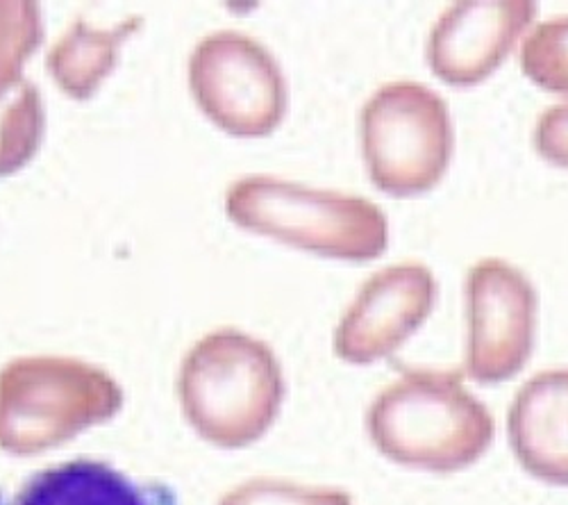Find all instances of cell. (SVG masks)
Wrapping results in <instances>:
<instances>
[{
    "label": "cell",
    "instance_id": "cell-1",
    "mask_svg": "<svg viewBox=\"0 0 568 505\" xmlns=\"http://www.w3.org/2000/svg\"><path fill=\"white\" fill-rule=\"evenodd\" d=\"M371 444L389 463L457 474L478 465L496 440L487 403L459 372L407 370L377 392L364 415Z\"/></svg>",
    "mask_w": 568,
    "mask_h": 505
},
{
    "label": "cell",
    "instance_id": "cell-2",
    "mask_svg": "<svg viewBox=\"0 0 568 505\" xmlns=\"http://www.w3.org/2000/svg\"><path fill=\"white\" fill-rule=\"evenodd\" d=\"M359 144L375 190L396 199L428 194L450 169V108L439 91L418 80L385 82L362 105Z\"/></svg>",
    "mask_w": 568,
    "mask_h": 505
},
{
    "label": "cell",
    "instance_id": "cell-3",
    "mask_svg": "<svg viewBox=\"0 0 568 505\" xmlns=\"http://www.w3.org/2000/svg\"><path fill=\"white\" fill-rule=\"evenodd\" d=\"M236 210L255 231L318 257L371 262L389 246L385 210L359 194L260 178L242 190Z\"/></svg>",
    "mask_w": 568,
    "mask_h": 505
},
{
    "label": "cell",
    "instance_id": "cell-4",
    "mask_svg": "<svg viewBox=\"0 0 568 505\" xmlns=\"http://www.w3.org/2000/svg\"><path fill=\"white\" fill-rule=\"evenodd\" d=\"M284 374L275 353L246 337L212 342L192 362L184 396L201 433L242 446L262 437L280 415Z\"/></svg>",
    "mask_w": 568,
    "mask_h": 505
},
{
    "label": "cell",
    "instance_id": "cell-5",
    "mask_svg": "<svg viewBox=\"0 0 568 505\" xmlns=\"http://www.w3.org/2000/svg\"><path fill=\"white\" fill-rule=\"evenodd\" d=\"M464 378L503 385L526 370L539 331V292L505 257H480L464 279Z\"/></svg>",
    "mask_w": 568,
    "mask_h": 505
},
{
    "label": "cell",
    "instance_id": "cell-6",
    "mask_svg": "<svg viewBox=\"0 0 568 505\" xmlns=\"http://www.w3.org/2000/svg\"><path fill=\"white\" fill-rule=\"evenodd\" d=\"M435 271L418 260H403L371 273L342 312L335 355L355 366L392 357L420 331L437 305Z\"/></svg>",
    "mask_w": 568,
    "mask_h": 505
},
{
    "label": "cell",
    "instance_id": "cell-7",
    "mask_svg": "<svg viewBox=\"0 0 568 505\" xmlns=\"http://www.w3.org/2000/svg\"><path fill=\"white\" fill-rule=\"evenodd\" d=\"M532 0H457L433 23L425 60L453 87L485 82L537 23Z\"/></svg>",
    "mask_w": 568,
    "mask_h": 505
},
{
    "label": "cell",
    "instance_id": "cell-8",
    "mask_svg": "<svg viewBox=\"0 0 568 505\" xmlns=\"http://www.w3.org/2000/svg\"><path fill=\"white\" fill-rule=\"evenodd\" d=\"M507 442L526 474L568 487V366L520 385L507 407Z\"/></svg>",
    "mask_w": 568,
    "mask_h": 505
},
{
    "label": "cell",
    "instance_id": "cell-9",
    "mask_svg": "<svg viewBox=\"0 0 568 505\" xmlns=\"http://www.w3.org/2000/svg\"><path fill=\"white\" fill-rule=\"evenodd\" d=\"M164 492L99 461H71L34 474L10 505H164Z\"/></svg>",
    "mask_w": 568,
    "mask_h": 505
},
{
    "label": "cell",
    "instance_id": "cell-10",
    "mask_svg": "<svg viewBox=\"0 0 568 505\" xmlns=\"http://www.w3.org/2000/svg\"><path fill=\"white\" fill-rule=\"evenodd\" d=\"M518 49L520 71L532 84L568 97V14L535 23Z\"/></svg>",
    "mask_w": 568,
    "mask_h": 505
},
{
    "label": "cell",
    "instance_id": "cell-11",
    "mask_svg": "<svg viewBox=\"0 0 568 505\" xmlns=\"http://www.w3.org/2000/svg\"><path fill=\"white\" fill-rule=\"evenodd\" d=\"M221 505H353V496L339 487L260 478L230 492Z\"/></svg>",
    "mask_w": 568,
    "mask_h": 505
},
{
    "label": "cell",
    "instance_id": "cell-12",
    "mask_svg": "<svg viewBox=\"0 0 568 505\" xmlns=\"http://www.w3.org/2000/svg\"><path fill=\"white\" fill-rule=\"evenodd\" d=\"M532 144L541 160L568 169V101L541 112L532 130Z\"/></svg>",
    "mask_w": 568,
    "mask_h": 505
}]
</instances>
